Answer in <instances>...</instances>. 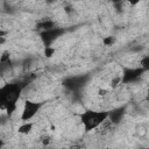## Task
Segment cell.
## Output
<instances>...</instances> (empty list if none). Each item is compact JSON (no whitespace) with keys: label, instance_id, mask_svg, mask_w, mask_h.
Instances as JSON below:
<instances>
[{"label":"cell","instance_id":"9c48e42d","mask_svg":"<svg viewBox=\"0 0 149 149\" xmlns=\"http://www.w3.org/2000/svg\"><path fill=\"white\" fill-rule=\"evenodd\" d=\"M98 94H99L100 97H106V95L108 94V91H107V90H105V88H99Z\"/></svg>","mask_w":149,"mask_h":149},{"label":"cell","instance_id":"7a4b0ae2","mask_svg":"<svg viewBox=\"0 0 149 149\" xmlns=\"http://www.w3.org/2000/svg\"><path fill=\"white\" fill-rule=\"evenodd\" d=\"M42 107V102H37V101H30V100H26L22 107V112H21V116L20 120L22 122H28L30 121L40 111V108Z\"/></svg>","mask_w":149,"mask_h":149},{"label":"cell","instance_id":"5b68a950","mask_svg":"<svg viewBox=\"0 0 149 149\" xmlns=\"http://www.w3.org/2000/svg\"><path fill=\"white\" fill-rule=\"evenodd\" d=\"M140 64H141V69H142L143 71L148 70V68H149V57H148V56H144V57L140 61Z\"/></svg>","mask_w":149,"mask_h":149},{"label":"cell","instance_id":"3957f363","mask_svg":"<svg viewBox=\"0 0 149 149\" xmlns=\"http://www.w3.org/2000/svg\"><path fill=\"white\" fill-rule=\"evenodd\" d=\"M55 28H56V22L54 20H50V19H42L37 23V29H40L42 33L52 30Z\"/></svg>","mask_w":149,"mask_h":149},{"label":"cell","instance_id":"52a82bcc","mask_svg":"<svg viewBox=\"0 0 149 149\" xmlns=\"http://www.w3.org/2000/svg\"><path fill=\"white\" fill-rule=\"evenodd\" d=\"M41 142H42L43 146H49V144L51 143V136H49V135H43V136L41 137Z\"/></svg>","mask_w":149,"mask_h":149},{"label":"cell","instance_id":"6da1fadb","mask_svg":"<svg viewBox=\"0 0 149 149\" xmlns=\"http://www.w3.org/2000/svg\"><path fill=\"white\" fill-rule=\"evenodd\" d=\"M108 118V112L105 111H86L80 114V121L86 132L95 130L102 121Z\"/></svg>","mask_w":149,"mask_h":149},{"label":"cell","instance_id":"277c9868","mask_svg":"<svg viewBox=\"0 0 149 149\" xmlns=\"http://www.w3.org/2000/svg\"><path fill=\"white\" fill-rule=\"evenodd\" d=\"M33 127H34V122H30V121H28V122H22V123L20 125V127L17 128V132H19L20 134H22V135H28V134L33 130Z\"/></svg>","mask_w":149,"mask_h":149},{"label":"cell","instance_id":"ba28073f","mask_svg":"<svg viewBox=\"0 0 149 149\" xmlns=\"http://www.w3.org/2000/svg\"><path fill=\"white\" fill-rule=\"evenodd\" d=\"M54 52H55V48H51V47H47L45 48V56L47 57H51Z\"/></svg>","mask_w":149,"mask_h":149},{"label":"cell","instance_id":"8992f818","mask_svg":"<svg viewBox=\"0 0 149 149\" xmlns=\"http://www.w3.org/2000/svg\"><path fill=\"white\" fill-rule=\"evenodd\" d=\"M102 43H104L106 47H109V45H112V44H114V43H115V37H113V36L105 37V38L102 40Z\"/></svg>","mask_w":149,"mask_h":149},{"label":"cell","instance_id":"30bf717a","mask_svg":"<svg viewBox=\"0 0 149 149\" xmlns=\"http://www.w3.org/2000/svg\"><path fill=\"white\" fill-rule=\"evenodd\" d=\"M0 149H3V141L0 139Z\"/></svg>","mask_w":149,"mask_h":149}]
</instances>
